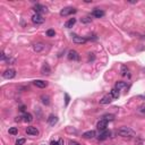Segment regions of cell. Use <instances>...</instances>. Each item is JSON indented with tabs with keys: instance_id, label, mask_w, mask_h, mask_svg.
Returning a JSON list of instances; mask_svg holds the SVG:
<instances>
[{
	"instance_id": "8992f818",
	"label": "cell",
	"mask_w": 145,
	"mask_h": 145,
	"mask_svg": "<svg viewBox=\"0 0 145 145\" xmlns=\"http://www.w3.org/2000/svg\"><path fill=\"white\" fill-rule=\"evenodd\" d=\"M68 59H69V60H74V61L79 60L78 52H77V51H75V50H70L68 52Z\"/></svg>"
},
{
	"instance_id": "4316f807",
	"label": "cell",
	"mask_w": 145,
	"mask_h": 145,
	"mask_svg": "<svg viewBox=\"0 0 145 145\" xmlns=\"http://www.w3.org/2000/svg\"><path fill=\"white\" fill-rule=\"evenodd\" d=\"M103 119L108 120V121H111V120L115 119V116H113V115H105L104 117H103Z\"/></svg>"
},
{
	"instance_id": "277c9868",
	"label": "cell",
	"mask_w": 145,
	"mask_h": 145,
	"mask_svg": "<svg viewBox=\"0 0 145 145\" xmlns=\"http://www.w3.org/2000/svg\"><path fill=\"white\" fill-rule=\"evenodd\" d=\"M34 11H35V14H43V13H48V8L46 7V6L41 5V3H36L35 6H34Z\"/></svg>"
},
{
	"instance_id": "ba28073f",
	"label": "cell",
	"mask_w": 145,
	"mask_h": 145,
	"mask_svg": "<svg viewBox=\"0 0 145 145\" xmlns=\"http://www.w3.org/2000/svg\"><path fill=\"white\" fill-rule=\"evenodd\" d=\"M112 99H113V97H111V94H105L99 102H100V104H109L110 102L112 101Z\"/></svg>"
},
{
	"instance_id": "2e32d148",
	"label": "cell",
	"mask_w": 145,
	"mask_h": 145,
	"mask_svg": "<svg viewBox=\"0 0 145 145\" xmlns=\"http://www.w3.org/2000/svg\"><path fill=\"white\" fill-rule=\"evenodd\" d=\"M136 112H137V115H138V116H141V117H145V103L141 104L140 107L137 108Z\"/></svg>"
},
{
	"instance_id": "7c38bea8",
	"label": "cell",
	"mask_w": 145,
	"mask_h": 145,
	"mask_svg": "<svg viewBox=\"0 0 145 145\" xmlns=\"http://www.w3.org/2000/svg\"><path fill=\"white\" fill-rule=\"evenodd\" d=\"M92 16H94L95 18H101L104 16V11L102 9H99V8H95V9L92 11Z\"/></svg>"
},
{
	"instance_id": "30bf717a",
	"label": "cell",
	"mask_w": 145,
	"mask_h": 145,
	"mask_svg": "<svg viewBox=\"0 0 145 145\" xmlns=\"http://www.w3.org/2000/svg\"><path fill=\"white\" fill-rule=\"evenodd\" d=\"M50 73H51V68H50V66H49V64H43V66L41 67V74L42 75H50Z\"/></svg>"
},
{
	"instance_id": "836d02e7",
	"label": "cell",
	"mask_w": 145,
	"mask_h": 145,
	"mask_svg": "<svg viewBox=\"0 0 145 145\" xmlns=\"http://www.w3.org/2000/svg\"><path fill=\"white\" fill-rule=\"evenodd\" d=\"M19 110H20V111H22V112H24V111H25V107H24V105H22Z\"/></svg>"
},
{
	"instance_id": "484cf974",
	"label": "cell",
	"mask_w": 145,
	"mask_h": 145,
	"mask_svg": "<svg viewBox=\"0 0 145 145\" xmlns=\"http://www.w3.org/2000/svg\"><path fill=\"white\" fill-rule=\"evenodd\" d=\"M8 132H9L10 135H16V134L18 133V129L16 127H11V128H9V130H8Z\"/></svg>"
},
{
	"instance_id": "5bb4252c",
	"label": "cell",
	"mask_w": 145,
	"mask_h": 145,
	"mask_svg": "<svg viewBox=\"0 0 145 145\" xmlns=\"http://www.w3.org/2000/svg\"><path fill=\"white\" fill-rule=\"evenodd\" d=\"M58 122V117L57 116H54V115H50L49 116V118H48V124L50 126H54Z\"/></svg>"
},
{
	"instance_id": "8fae6325",
	"label": "cell",
	"mask_w": 145,
	"mask_h": 145,
	"mask_svg": "<svg viewBox=\"0 0 145 145\" xmlns=\"http://www.w3.org/2000/svg\"><path fill=\"white\" fill-rule=\"evenodd\" d=\"M107 126H108V120H105V119H101L97 124V127L99 130H105Z\"/></svg>"
},
{
	"instance_id": "f546056e",
	"label": "cell",
	"mask_w": 145,
	"mask_h": 145,
	"mask_svg": "<svg viewBox=\"0 0 145 145\" xmlns=\"http://www.w3.org/2000/svg\"><path fill=\"white\" fill-rule=\"evenodd\" d=\"M69 145H81L78 142H75V141H70L69 142Z\"/></svg>"
},
{
	"instance_id": "ffe728a7",
	"label": "cell",
	"mask_w": 145,
	"mask_h": 145,
	"mask_svg": "<svg viewBox=\"0 0 145 145\" xmlns=\"http://www.w3.org/2000/svg\"><path fill=\"white\" fill-rule=\"evenodd\" d=\"M22 118H23V120L25 122H32V121H33V116L31 115V113H28V112L24 113V116Z\"/></svg>"
},
{
	"instance_id": "1f68e13d",
	"label": "cell",
	"mask_w": 145,
	"mask_h": 145,
	"mask_svg": "<svg viewBox=\"0 0 145 145\" xmlns=\"http://www.w3.org/2000/svg\"><path fill=\"white\" fill-rule=\"evenodd\" d=\"M1 60H6V56L3 52H1Z\"/></svg>"
},
{
	"instance_id": "cb8c5ba5",
	"label": "cell",
	"mask_w": 145,
	"mask_h": 145,
	"mask_svg": "<svg viewBox=\"0 0 145 145\" xmlns=\"http://www.w3.org/2000/svg\"><path fill=\"white\" fill-rule=\"evenodd\" d=\"M128 73V68L127 66H125V65H122L121 68H120V74H121V76H126Z\"/></svg>"
},
{
	"instance_id": "e575fe53",
	"label": "cell",
	"mask_w": 145,
	"mask_h": 145,
	"mask_svg": "<svg viewBox=\"0 0 145 145\" xmlns=\"http://www.w3.org/2000/svg\"><path fill=\"white\" fill-rule=\"evenodd\" d=\"M51 145H60L58 142H51Z\"/></svg>"
},
{
	"instance_id": "4dcf8cb0",
	"label": "cell",
	"mask_w": 145,
	"mask_h": 145,
	"mask_svg": "<svg viewBox=\"0 0 145 145\" xmlns=\"http://www.w3.org/2000/svg\"><path fill=\"white\" fill-rule=\"evenodd\" d=\"M65 97H66V105H67V104H68V103H69V100H70V99H69V95L67 94V93H66V94H65Z\"/></svg>"
},
{
	"instance_id": "5b68a950",
	"label": "cell",
	"mask_w": 145,
	"mask_h": 145,
	"mask_svg": "<svg viewBox=\"0 0 145 145\" xmlns=\"http://www.w3.org/2000/svg\"><path fill=\"white\" fill-rule=\"evenodd\" d=\"M32 22H33L34 24H36V25H41V24L44 23V18L42 15H40V14H34L33 16H32Z\"/></svg>"
},
{
	"instance_id": "7a4b0ae2",
	"label": "cell",
	"mask_w": 145,
	"mask_h": 145,
	"mask_svg": "<svg viewBox=\"0 0 145 145\" xmlns=\"http://www.w3.org/2000/svg\"><path fill=\"white\" fill-rule=\"evenodd\" d=\"M77 10L75 9V8L73 7H65L64 9L60 10V16H64V17H66V16H69L71 15V14H75Z\"/></svg>"
},
{
	"instance_id": "6da1fadb",
	"label": "cell",
	"mask_w": 145,
	"mask_h": 145,
	"mask_svg": "<svg viewBox=\"0 0 145 145\" xmlns=\"http://www.w3.org/2000/svg\"><path fill=\"white\" fill-rule=\"evenodd\" d=\"M118 134H119L121 137H135L136 136V133L130 127H126V126L119 128V129H118Z\"/></svg>"
},
{
	"instance_id": "9a60e30c",
	"label": "cell",
	"mask_w": 145,
	"mask_h": 145,
	"mask_svg": "<svg viewBox=\"0 0 145 145\" xmlns=\"http://www.w3.org/2000/svg\"><path fill=\"white\" fill-rule=\"evenodd\" d=\"M82 136L84 138H94L95 136H97V134H95L94 130H87V132H85Z\"/></svg>"
},
{
	"instance_id": "44dd1931",
	"label": "cell",
	"mask_w": 145,
	"mask_h": 145,
	"mask_svg": "<svg viewBox=\"0 0 145 145\" xmlns=\"http://www.w3.org/2000/svg\"><path fill=\"white\" fill-rule=\"evenodd\" d=\"M125 87H127V84H126V82H122V81H120V82H117V83H116V86H115V89H117L118 91H119V90H121V89H125Z\"/></svg>"
},
{
	"instance_id": "4fadbf2b",
	"label": "cell",
	"mask_w": 145,
	"mask_h": 145,
	"mask_svg": "<svg viewBox=\"0 0 145 145\" xmlns=\"http://www.w3.org/2000/svg\"><path fill=\"white\" fill-rule=\"evenodd\" d=\"M33 84L35 85L36 87H40V89H44V87L48 86V82L41 81V79H36V81L33 82Z\"/></svg>"
},
{
	"instance_id": "603a6c76",
	"label": "cell",
	"mask_w": 145,
	"mask_h": 145,
	"mask_svg": "<svg viewBox=\"0 0 145 145\" xmlns=\"http://www.w3.org/2000/svg\"><path fill=\"white\" fill-rule=\"evenodd\" d=\"M110 94H111V97H113V99H118V97H119V91H118L117 89H112L111 91H110Z\"/></svg>"
},
{
	"instance_id": "7402d4cb",
	"label": "cell",
	"mask_w": 145,
	"mask_h": 145,
	"mask_svg": "<svg viewBox=\"0 0 145 145\" xmlns=\"http://www.w3.org/2000/svg\"><path fill=\"white\" fill-rule=\"evenodd\" d=\"M41 101H42V103L46 105L50 104V97H49L48 95H42V97H41Z\"/></svg>"
},
{
	"instance_id": "f1b7e54d",
	"label": "cell",
	"mask_w": 145,
	"mask_h": 145,
	"mask_svg": "<svg viewBox=\"0 0 145 145\" xmlns=\"http://www.w3.org/2000/svg\"><path fill=\"white\" fill-rule=\"evenodd\" d=\"M25 143V140L24 138H19V140L16 141V145H23Z\"/></svg>"
},
{
	"instance_id": "d6a6232c",
	"label": "cell",
	"mask_w": 145,
	"mask_h": 145,
	"mask_svg": "<svg viewBox=\"0 0 145 145\" xmlns=\"http://www.w3.org/2000/svg\"><path fill=\"white\" fill-rule=\"evenodd\" d=\"M58 143H59L60 145H64V140H61V138H60V140L58 141Z\"/></svg>"
},
{
	"instance_id": "e0dca14e",
	"label": "cell",
	"mask_w": 145,
	"mask_h": 145,
	"mask_svg": "<svg viewBox=\"0 0 145 145\" xmlns=\"http://www.w3.org/2000/svg\"><path fill=\"white\" fill-rule=\"evenodd\" d=\"M109 136H110V132H108V130H104V132L101 133V134L97 136V140H99V141H104V140H107Z\"/></svg>"
},
{
	"instance_id": "d4e9b609",
	"label": "cell",
	"mask_w": 145,
	"mask_h": 145,
	"mask_svg": "<svg viewBox=\"0 0 145 145\" xmlns=\"http://www.w3.org/2000/svg\"><path fill=\"white\" fill-rule=\"evenodd\" d=\"M56 35V32H54V30H48L47 31V36H49V38H53V36Z\"/></svg>"
},
{
	"instance_id": "83f0119b",
	"label": "cell",
	"mask_w": 145,
	"mask_h": 145,
	"mask_svg": "<svg viewBox=\"0 0 145 145\" xmlns=\"http://www.w3.org/2000/svg\"><path fill=\"white\" fill-rule=\"evenodd\" d=\"M81 22H82V23H84V24L91 23V22H92V18H90V17H84V18H82V19H81Z\"/></svg>"
},
{
	"instance_id": "d6986e66",
	"label": "cell",
	"mask_w": 145,
	"mask_h": 145,
	"mask_svg": "<svg viewBox=\"0 0 145 145\" xmlns=\"http://www.w3.org/2000/svg\"><path fill=\"white\" fill-rule=\"evenodd\" d=\"M33 49L35 52H41V51L44 49V44L43 43H41V42H39V43H35L33 46Z\"/></svg>"
},
{
	"instance_id": "3957f363",
	"label": "cell",
	"mask_w": 145,
	"mask_h": 145,
	"mask_svg": "<svg viewBox=\"0 0 145 145\" xmlns=\"http://www.w3.org/2000/svg\"><path fill=\"white\" fill-rule=\"evenodd\" d=\"M2 76H3V78H6V79H11V78H14V77L16 76L15 69H13V68L6 69V70L2 73Z\"/></svg>"
},
{
	"instance_id": "ac0fdd59",
	"label": "cell",
	"mask_w": 145,
	"mask_h": 145,
	"mask_svg": "<svg viewBox=\"0 0 145 145\" xmlns=\"http://www.w3.org/2000/svg\"><path fill=\"white\" fill-rule=\"evenodd\" d=\"M75 24H76V18H70V19H68L66 23H65V27L70 28V27H73Z\"/></svg>"
},
{
	"instance_id": "9c48e42d",
	"label": "cell",
	"mask_w": 145,
	"mask_h": 145,
	"mask_svg": "<svg viewBox=\"0 0 145 145\" xmlns=\"http://www.w3.org/2000/svg\"><path fill=\"white\" fill-rule=\"evenodd\" d=\"M26 134H27V135H31V136H36V135H39V130L36 127L30 126V127L26 128Z\"/></svg>"
},
{
	"instance_id": "52a82bcc",
	"label": "cell",
	"mask_w": 145,
	"mask_h": 145,
	"mask_svg": "<svg viewBox=\"0 0 145 145\" xmlns=\"http://www.w3.org/2000/svg\"><path fill=\"white\" fill-rule=\"evenodd\" d=\"M87 41L86 38H83V36H78V35H73V42L76 44H83Z\"/></svg>"
}]
</instances>
